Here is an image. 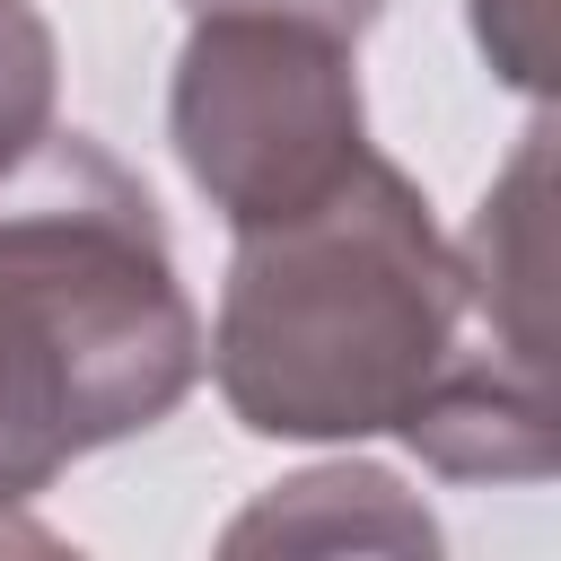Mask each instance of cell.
Returning a JSON list of instances; mask_svg holds the SVG:
<instances>
[{
    "instance_id": "obj_1",
    "label": "cell",
    "mask_w": 561,
    "mask_h": 561,
    "mask_svg": "<svg viewBox=\"0 0 561 561\" xmlns=\"http://www.w3.org/2000/svg\"><path fill=\"white\" fill-rule=\"evenodd\" d=\"M202 377V316L158 202L88 131H44L0 167V543L53 535L18 508L88 447L167 421Z\"/></svg>"
},
{
    "instance_id": "obj_2",
    "label": "cell",
    "mask_w": 561,
    "mask_h": 561,
    "mask_svg": "<svg viewBox=\"0 0 561 561\" xmlns=\"http://www.w3.org/2000/svg\"><path fill=\"white\" fill-rule=\"evenodd\" d=\"M465 342L456 245L368 149L307 210L237 228L210 377L254 438H368L403 430Z\"/></svg>"
},
{
    "instance_id": "obj_3",
    "label": "cell",
    "mask_w": 561,
    "mask_h": 561,
    "mask_svg": "<svg viewBox=\"0 0 561 561\" xmlns=\"http://www.w3.org/2000/svg\"><path fill=\"white\" fill-rule=\"evenodd\" d=\"M167 131L184 175L210 193L228 228L289 219L368 158L351 44L298 18H245V9L193 18L175 53Z\"/></svg>"
},
{
    "instance_id": "obj_4",
    "label": "cell",
    "mask_w": 561,
    "mask_h": 561,
    "mask_svg": "<svg viewBox=\"0 0 561 561\" xmlns=\"http://www.w3.org/2000/svg\"><path fill=\"white\" fill-rule=\"evenodd\" d=\"M543 167H552V149H543V123H535L517 140L508 175L482 193V219L456 245V272H465L473 342L552 377V219H543L552 184H543Z\"/></svg>"
},
{
    "instance_id": "obj_5",
    "label": "cell",
    "mask_w": 561,
    "mask_h": 561,
    "mask_svg": "<svg viewBox=\"0 0 561 561\" xmlns=\"http://www.w3.org/2000/svg\"><path fill=\"white\" fill-rule=\"evenodd\" d=\"M254 543H403V552H430V517L403 500L394 473L377 465H316L298 482H280L263 508H245L228 526V552H254Z\"/></svg>"
},
{
    "instance_id": "obj_6",
    "label": "cell",
    "mask_w": 561,
    "mask_h": 561,
    "mask_svg": "<svg viewBox=\"0 0 561 561\" xmlns=\"http://www.w3.org/2000/svg\"><path fill=\"white\" fill-rule=\"evenodd\" d=\"M53 88H61V53L53 26L26 0H0V167L53 131Z\"/></svg>"
},
{
    "instance_id": "obj_7",
    "label": "cell",
    "mask_w": 561,
    "mask_h": 561,
    "mask_svg": "<svg viewBox=\"0 0 561 561\" xmlns=\"http://www.w3.org/2000/svg\"><path fill=\"white\" fill-rule=\"evenodd\" d=\"M552 35H561V0H473V44H482V61H491L508 88H526V96L552 88Z\"/></svg>"
},
{
    "instance_id": "obj_8",
    "label": "cell",
    "mask_w": 561,
    "mask_h": 561,
    "mask_svg": "<svg viewBox=\"0 0 561 561\" xmlns=\"http://www.w3.org/2000/svg\"><path fill=\"white\" fill-rule=\"evenodd\" d=\"M184 9H193V18H219V9H245V18H298V26H324V35L359 44L368 18H377L386 0H184Z\"/></svg>"
}]
</instances>
